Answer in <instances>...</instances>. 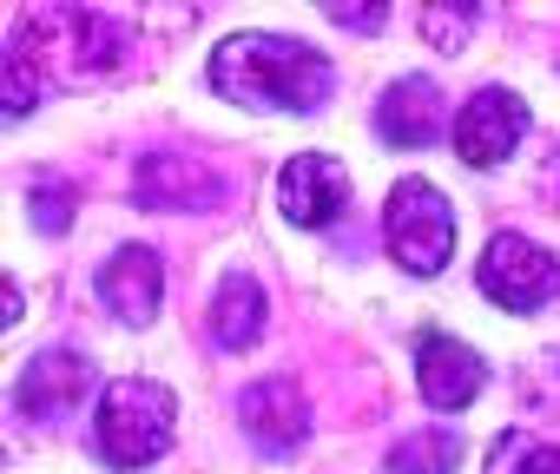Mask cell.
<instances>
[{
  "label": "cell",
  "mask_w": 560,
  "mask_h": 474,
  "mask_svg": "<svg viewBox=\"0 0 560 474\" xmlns=\"http://www.w3.org/2000/svg\"><path fill=\"white\" fill-rule=\"evenodd\" d=\"M205 80L244 112H324V99L337 93V67L291 34H231L211 54Z\"/></svg>",
  "instance_id": "obj_1"
},
{
  "label": "cell",
  "mask_w": 560,
  "mask_h": 474,
  "mask_svg": "<svg viewBox=\"0 0 560 474\" xmlns=\"http://www.w3.org/2000/svg\"><path fill=\"white\" fill-rule=\"evenodd\" d=\"M14 54H27L47 86H106L132 67V27L80 8H40L14 27Z\"/></svg>",
  "instance_id": "obj_2"
},
{
  "label": "cell",
  "mask_w": 560,
  "mask_h": 474,
  "mask_svg": "<svg viewBox=\"0 0 560 474\" xmlns=\"http://www.w3.org/2000/svg\"><path fill=\"white\" fill-rule=\"evenodd\" d=\"M172 422H178V395L165 382L119 376L93 402V454L119 474H139L172 448Z\"/></svg>",
  "instance_id": "obj_3"
},
{
  "label": "cell",
  "mask_w": 560,
  "mask_h": 474,
  "mask_svg": "<svg viewBox=\"0 0 560 474\" xmlns=\"http://www.w3.org/2000/svg\"><path fill=\"white\" fill-rule=\"evenodd\" d=\"M383 245L409 277H435L455 251V211L442 198V185L429 178H402L383 204Z\"/></svg>",
  "instance_id": "obj_4"
},
{
  "label": "cell",
  "mask_w": 560,
  "mask_h": 474,
  "mask_svg": "<svg viewBox=\"0 0 560 474\" xmlns=\"http://www.w3.org/2000/svg\"><path fill=\"white\" fill-rule=\"evenodd\" d=\"M475 284H481V297L501 304L508 317H534V310H547V304L560 297V264H553L547 245H534V237L494 230L488 251H481V264H475Z\"/></svg>",
  "instance_id": "obj_5"
},
{
  "label": "cell",
  "mask_w": 560,
  "mask_h": 474,
  "mask_svg": "<svg viewBox=\"0 0 560 474\" xmlns=\"http://www.w3.org/2000/svg\"><path fill=\"white\" fill-rule=\"evenodd\" d=\"M455 152H462V165L468 171H494L501 158H514V145H521V132H527V106L508 93V86H481L462 112H455Z\"/></svg>",
  "instance_id": "obj_6"
},
{
  "label": "cell",
  "mask_w": 560,
  "mask_h": 474,
  "mask_svg": "<svg viewBox=\"0 0 560 474\" xmlns=\"http://www.w3.org/2000/svg\"><path fill=\"white\" fill-rule=\"evenodd\" d=\"M277 211H284L298 230H330L350 211V171L330 152H298L277 178Z\"/></svg>",
  "instance_id": "obj_7"
},
{
  "label": "cell",
  "mask_w": 560,
  "mask_h": 474,
  "mask_svg": "<svg viewBox=\"0 0 560 474\" xmlns=\"http://www.w3.org/2000/svg\"><path fill=\"white\" fill-rule=\"evenodd\" d=\"M86 395H93V363L80 349H40L14 382V408L40 428H60Z\"/></svg>",
  "instance_id": "obj_8"
},
{
  "label": "cell",
  "mask_w": 560,
  "mask_h": 474,
  "mask_svg": "<svg viewBox=\"0 0 560 474\" xmlns=\"http://www.w3.org/2000/svg\"><path fill=\"white\" fill-rule=\"evenodd\" d=\"M237 422L250 435V448L264 454H298L311 441V402L291 376H270V382H250L237 395Z\"/></svg>",
  "instance_id": "obj_9"
},
{
  "label": "cell",
  "mask_w": 560,
  "mask_h": 474,
  "mask_svg": "<svg viewBox=\"0 0 560 474\" xmlns=\"http://www.w3.org/2000/svg\"><path fill=\"white\" fill-rule=\"evenodd\" d=\"M481 382H488V363L462 336H448V330H422L416 336V389H422L429 408L455 415V408H468L481 395Z\"/></svg>",
  "instance_id": "obj_10"
},
{
  "label": "cell",
  "mask_w": 560,
  "mask_h": 474,
  "mask_svg": "<svg viewBox=\"0 0 560 474\" xmlns=\"http://www.w3.org/2000/svg\"><path fill=\"white\" fill-rule=\"evenodd\" d=\"M100 304H106L126 330H145V323L159 317V304H165V264H159V251L119 245V251L100 264Z\"/></svg>",
  "instance_id": "obj_11"
},
{
  "label": "cell",
  "mask_w": 560,
  "mask_h": 474,
  "mask_svg": "<svg viewBox=\"0 0 560 474\" xmlns=\"http://www.w3.org/2000/svg\"><path fill=\"white\" fill-rule=\"evenodd\" d=\"M132 198H139L145 211H211V204H224V178H218L211 165H198V158L152 152V158H139Z\"/></svg>",
  "instance_id": "obj_12"
},
{
  "label": "cell",
  "mask_w": 560,
  "mask_h": 474,
  "mask_svg": "<svg viewBox=\"0 0 560 474\" xmlns=\"http://www.w3.org/2000/svg\"><path fill=\"white\" fill-rule=\"evenodd\" d=\"M376 132H383L396 152H422V145H435V139H442V86L422 80V73L396 80V86L383 93V106H376Z\"/></svg>",
  "instance_id": "obj_13"
},
{
  "label": "cell",
  "mask_w": 560,
  "mask_h": 474,
  "mask_svg": "<svg viewBox=\"0 0 560 474\" xmlns=\"http://www.w3.org/2000/svg\"><path fill=\"white\" fill-rule=\"evenodd\" d=\"M264 317H270L264 284H257L250 271H231V277L218 284V297H211V343H218V349H250V343L264 336Z\"/></svg>",
  "instance_id": "obj_14"
},
{
  "label": "cell",
  "mask_w": 560,
  "mask_h": 474,
  "mask_svg": "<svg viewBox=\"0 0 560 474\" xmlns=\"http://www.w3.org/2000/svg\"><path fill=\"white\" fill-rule=\"evenodd\" d=\"M455 461H462L455 428H422V435H402L389 448V474H455Z\"/></svg>",
  "instance_id": "obj_15"
},
{
  "label": "cell",
  "mask_w": 560,
  "mask_h": 474,
  "mask_svg": "<svg viewBox=\"0 0 560 474\" xmlns=\"http://www.w3.org/2000/svg\"><path fill=\"white\" fill-rule=\"evenodd\" d=\"M488 474H560V448L534 441L527 428H508L488 448Z\"/></svg>",
  "instance_id": "obj_16"
},
{
  "label": "cell",
  "mask_w": 560,
  "mask_h": 474,
  "mask_svg": "<svg viewBox=\"0 0 560 474\" xmlns=\"http://www.w3.org/2000/svg\"><path fill=\"white\" fill-rule=\"evenodd\" d=\"M40 86H47V80L34 73V60L8 47V119H14V126H21V119L40 106Z\"/></svg>",
  "instance_id": "obj_17"
},
{
  "label": "cell",
  "mask_w": 560,
  "mask_h": 474,
  "mask_svg": "<svg viewBox=\"0 0 560 474\" xmlns=\"http://www.w3.org/2000/svg\"><path fill=\"white\" fill-rule=\"evenodd\" d=\"M73 224V185L67 178H34V230H67Z\"/></svg>",
  "instance_id": "obj_18"
},
{
  "label": "cell",
  "mask_w": 560,
  "mask_h": 474,
  "mask_svg": "<svg viewBox=\"0 0 560 474\" xmlns=\"http://www.w3.org/2000/svg\"><path fill=\"white\" fill-rule=\"evenodd\" d=\"M540 198H547V204L560 211V139H553V158L540 165Z\"/></svg>",
  "instance_id": "obj_19"
},
{
  "label": "cell",
  "mask_w": 560,
  "mask_h": 474,
  "mask_svg": "<svg viewBox=\"0 0 560 474\" xmlns=\"http://www.w3.org/2000/svg\"><path fill=\"white\" fill-rule=\"evenodd\" d=\"M337 21H343V27H363V34H376V27H383V8H370V14H363V8H337Z\"/></svg>",
  "instance_id": "obj_20"
}]
</instances>
